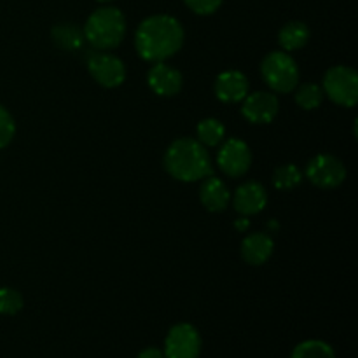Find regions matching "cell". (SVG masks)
<instances>
[{
	"mask_svg": "<svg viewBox=\"0 0 358 358\" xmlns=\"http://www.w3.org/2000/svg\"><path fill=\"white\" fill-rule=\"evenodd\" d=\"M185 31L180 21L170 14L145 17L135 31V48L142 59L150 63L166 62L184 45Z\"/></svg>",
	"mask_w": 358,
	"mask_h": 358,
	"instance_id": "cell-1",
	"label": "cell"
},
{
	"mask_svg": "<svg viewBox=\"0 0 358 358\" xmlns=\"http://www.w3.org/2000/svg\"><path fill=\"white\" fill-rule=\"evenodd\" d=\"M87 72L100 86L112 90L126 80V65L121 58L105 51H90L86 58Z\"/></svg>",
	"mask_w": 358,
	"mask_h": 358,
	"instance_id": "cell-6",
	"label": "cell"
},
{
	"mask_svg": "<svg viewBox=\"0 0 358 358\" xmlns=\"http://www.w3.org/2000/svg\"><path fill=\"white\" fill-rule=\"evenodd\" d=\"M224 0H184L185 6L192 10V13L199 14V16H208L219 10Z\"/></svg>",
	"mask_w": 358,
	"mask_h": 358,
	"instance_id": "cell-24",
	"label": "cell"
},
{
	"mask_svg": "<svg viewBox=\"0 0 358 358\" xmlns=\"http://www.w3.org/2000/svg\"><path fill=\"white\" fill-rule=\"evenodd\" d=\"M303 182V171L296 164H282L273 173V185L278 191H290Z\"/></svg>",
	"mask_w": 358,
	"mask_h": 358,
	"instance_id": "cell-20",
	"label": "cell"
},
{
	"mask_svg": "<svg viewBox=\"0 0 358 358\" xmlns=\"http://www.w3.org/2000/svg\"><path fill=\"white\" fill-rule=\"evenodd\" d=\"M266 205H268V192H266L264 185H261L259 182H245L234 191L233 206L240 215H257L266 208Z\"/></svg>",
	"mask_w": 358,
	"mask_h": 358,
	"instance_id": "cell-11",
	"label": "cell"
},
{
	"mask_svg": "<svg viewBox=\"0 0 358 358\" xmlns=\"http://www.w3.org/2000/svg\"><path fill=\"white\" fill-rule=\"evenodd\" d=\"M294 91H296V103L303 110H315V108L320 107L325 98L322 86L315 83H304L297 86Z\"/></svg>",
	"mask_w": 358,
	"mask_h": 358,
	"instance_id": "cell-19",
	"label": "cell"
},
{
	"mask_svg": "<svg viewBox=\"0 0 358 358\" xmlns=\"http://www.w3.org/2000/svg\"><path fill=\"white\" fill-rule=\"evenodd\" d=\"M275 241L268 233H254L241 241V257L250 266H262L271 259Z\"/></svg>",
	"mask_w": 358,
	"mask_h": 358,
	"instance_id": "cell-15",
	"label": "cell"
},
{
	"mask_svg": "<svg viewBox=\"0 0 358 358\" xmlns=\"http://www.w3.org/2000/svg\"><path fill=\"white\" fill-rule=\"evenodd\" d=\"M138 358H164V353L159 348H145L140 352Z\"/></svg>",
	"mask_w": 358,
	"mask_h": 358,
	"instance_id": "cell-25",
	"label": "cell"
},
{
	"mask_svg": "<svg viewBox=\"0 0 358 358\" xmlns=\"http://www.w3.org/2000/svg\"><path fill=\"white\" fill-rule=\"evenodd\" d=\"M147 83H149V87L157 96H175L182 91L184 77L177 69L166 65L164 62H159L154 63L152 69L149 70Z\"/></svg>",
	"mask_w": 358,
	"mask_h": 358,
	"instance_id": "cell-12",
	"label": "cell"
},
{
	"mask_svg": "<svg viewBox=\"0 0 358 358\" xmlns=\"http://www.w3.org/2000/svg\"><path fill=\"white\" fill-rule=\"evenodd\" d=\"M290 358H336L334 350L331 345L320 339H310L303 341L294 348Z\"/></svg>",
	"mask_w": 358,
	"mask_h": 358,
	"instance_id": "cell-21",
	"label": "cell"
},
{
	"mask_svg": "<svg viewBox=\"0 0 358 358\" xmlns=\"http://www.w3.org/2000/svg\"><path fill=\"white\" fill-rule=\"evenodd\" d=\"M16 135V122L10 112L0 105V150L6 149Z\"/></svg>",
	"mask_w": 358,
	"mask_h": 358,
	"instance_id": "cell-23",
	"label": "cell"
},
{
	"mask_svg": "<svg viewBox=\"0 0 358 358\" xmlns=\"http://www.w3.org/2000/svg\"><path fill=\"white\" fill-rule=\"evenodd\" d=\"M96 2H101V3H108V2H114V0H96Z\"/></svg>",
	"mask_w": 358,
	"mask_h": 358,
	"instance_id": "cell-27",
	"label": "cell"
},
{
	"mask_svg": "<svg viewBox=\"0 0 358 358\" xmlns=\"http://www.w3.org/2000/svg\"><path fill=\"white\" fill-rule=\"evenodd\" d=\"M126 17L121 9L112 6L93 10L84 23V38L96 51L115 49L126 37Z\"/></svg>",
	"mask_w": 358,
	"mask_h": 358,
	"instance_id": "cell-3",
	"label": "cell"
},
{
	"mask_svg": "<svg viewBox=\"0 0 358 358\" xmlns=\"http://www.w3.org/2000/svg\"><path fill=\"white\" fill-rule=\"evenodd\" d=\"M252 150L247 142L240 138H229L222 142L217 152V164L224 175L231 178L243 177L252 166Z\"/></svg>",
	"mask_w": 358,
	"mask_h": 358,
	"instance_id": "cell-9",
	"label": "cell"
},
{
	"mask_svg": "<svg viewBox=\"0 0 358 358\" xmlns=\"http://www.w3.org/2000/svg\"><path fill=\"white\" fill-rule=\"evenodd\" d=\"M215 96L224 103H240L248 94L250 84L247 76L240 70H226L215 79Z\"/></svg>",
	"mask_w": 358,
	"mask_h": 358,
	"instance_id": "cell-13",
	"label": "cell"
},
{
	"mask_svg": "<svg viewBox=\"0 0 358 358\" xmlns=\"http://www.w3.org/2000/svg\"><path fill=\"white\" fill-rule=\"evenodd\" d=\"M23 296L16 289L2 287L0 289V315L13 317L23 310Z\"/></svg>",
	"mask_w": 358,
	"mask_h": 358,
	"instance_id": "cell-22",
	"label": "cell"
},
{
	"mask_svg": "<svg viewBox=\"0 0 358 358\" xmlns=\"http://www.w3.org/2000/svg\"><path fill=\"white\" fill-rule=\"evenodd\" d=\"M248 226H250V222H248L247 217H243V219H238L236 220V229L245 231V229H248Z\"/></svg>",
	"mask_w": 358,
	"mask_h": 358,
	"instance_id": "cell-26",
	"label": "cell"
},
{
	"mask_svg": "<svg viewBox=\"0 0 358 358\" xmlns=\"http://www.w3.org/2000/svg\"><path fill=\"white\" fill-rule=\"evenodd\" d=\"M51 38L55 45L62 51L76 52L83 49L84 42V31L83 28L77 27L76 23H58L51 28Z\"/></svg>",
	"mask_w": 358,
	"mask_h": 358,
	"instance_id": "cell-17",
	"label": "cell"
},
{
	"mask_svg": "<svg viewBox=\"0 0 358 358\" xmlns=\"http://www.w3.org/2000/svg\"><path fill=\"white\" fill-rule=\"evenodd\" d=\"M261 76L273 93H292L299 86V66L285 51H271L261 63Z\"/></svg>",
	"mask_w": 358,
	"mask_h": 358,
	"instance_id": "cell-4",
	"label": "cell"
},
{
	"mask_svg": "<svg viewBox=\"0 0 358 358\" xmlns=\"http://www.w3.org/2000/svg\"><path fill=\"white\" fill-rule=\"evenodd\" d=\"M164 168L180 182H198L213 175V164L205 145L196 138H177L164 152Z\"/></svg>",
	"mask_w": 358,
	"mask_h": 358,
	"instance_id": "cell-2",
	"label": "cell"
},
{
	"mask_svg": "<svg viewBox=\"0 0 358 358\" xmlns=\"http://www.w3.org/2000/svg\"><path fill=\"white\" fill-rule=\"evenodd\" d=\"M322 90L339 107L352 108L358 101V73L355 69L345 65L332 66L325 72Z\"/></svg>",
	"mask_w": 358,
	"mask_h": 358,
	"instance_id": "cell-5",
	"label": "cell"
},
{
	"mask_svg": "<svg viewBox=\"0 0 358 358\" xmlns=\"http://www.w3.org/2000/svg\"><path fill=\"white\" fill-rule=\"evenodd\" d=\"M199 201L208 212L219 213L229 206L231 203V191L222 178L210 175L203 178L201 187H199Z\"/></svg>",
	"mask_w": 358,
	"mask_h": 358,
	"instance_id": "cell-14",
	"label": "cell"
},
{
	"mask_svg": "<svg viewBox=\"0 0 358 358\" xmlns=\"http://www.w3.org/2000/svg\"><path fill=\"white\" fill-rule=\"evenodd\" d=\"M278 112L280 101L273 91H255L247 94L241 105V114L252 124H269Z\"/></svg>",
	"mask_w": 358,
	"mask_h": 358,
	"instance_id": "cell-10",
	"label": "cell"
},
{
	"mask_svg": "<svg viewBox=\"0 0 358 358\" xmlns=\"http://www.w3.org/2000/svg\"><path fill=\"white\" fill-rule=\"evenodd\" d=\"M306 178L318 189H336L346 180V166L332 154H318L306 164Z\"/></svg>",
	"mask_w": 358,
	"mask_h": 358,
	"instance_id": "cell-7",
	"label": "cell"
},
{
	"mask_svg": "<svg viewBox=\"0 0 358 358\" xmlns=\"http://www.w3.org/2000/svg\"><path fill=\"white\" fill-rule=\"evenodd\" d=\"M164 358H199L201 336L191 324H177L164 339Z\"/></svg>",
	"mask_w": 358,
	"mask_h": 358,
	"instance_id": "cell-8",
	"label": "cell"
},
{
	"mask_svg": "<svg viewBox=\"0 0 358 358\" xmlns=\"http://www.w3.org/2000/svg\"><path fill=\"white\" fill-rule=\"evenodd\" d=\"M311 31L310 27L303 21H289L282 27L278 34V44L282 45V51L294 52L303 49L310 42Z\"/></svg>",
	"mask_w": 358,
	"mask_h": 358,
	"instance_id": "cell-16",
	"label": "cell"
},
{
	"mask_svg": "<svg viewBox=\"0 0 358 358\" xmlns=\"http://www.w3.org/2000/svg\"><path fill=\"white\" fill-rule=\"evenodd\" d=\"M196 136L198 142L205 147H219L226 138V128L222 122L215 117H206L199 121L196 128Z\"/></svg>",
	"mask_w": 358,
	"mask_h": 358,
	"instance_id": "cell-18",
	"label": "cell"
}]
</instances>
